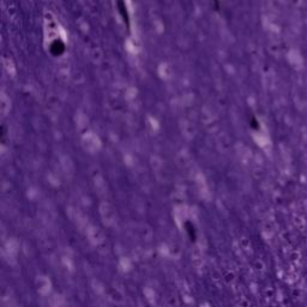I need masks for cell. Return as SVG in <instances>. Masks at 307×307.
Wrapping results in <instances>:
<instances>
[{
  "mask_svg": "<svg viewBox=\"0 0 307 307\" xmlns=\"http://www.w3.org/2000/svg\"><path fill=\"white\" fill-rule=\"evenodd\" d=\"M212 2H214V5H215V7H216V9H219V0H212Z\"/></svg>",
  "mask_w": 307,
  "mask_h": 307,
  "instance_id": "3957f363",
  "label": "cell"
},
{
  "mask_svg": "<svg viewBox=\"0 0 307 307\" xmlns=\"http://www.w3.org/2000/svg\"><path fill=\"white\" fill-rule=\"evenodd\" d=\"M48 51H49V54L52 55V56H54V58H60V56H63L66 52V44H65V42H64V40L60 39V37H55V39H53V40L51 41V43H49Z\"/></svg>",
  "mask_w": 307,
  "mask_h": 307,
  "instance_id": "6da1fadb",
  "label": "cell"
},
{
  "mask_svg": "<svg viewBox=\"0 0 307 307\" xmlns=\"http://www.w3.org/2000/svg\"><path fill=\"white\" fill-rule=\"evenodd\" d=\"M115 4H117V10H118V13H119V16L121 17L122 22L125 23V25L127 27V29H130V25H131V18H130V11H129V7H127V4H126V0H115Z\"/></svg>",
  "mask_w": 307,
  "mask_h": 307,
  "instance_id": "7a4b0ae2",
  "label": "cell"
}]
</instances>
